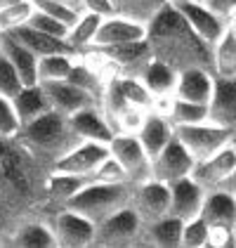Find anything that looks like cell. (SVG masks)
I'll list each match as a JSON object with an SVG mask.
<instances>
[{
	"label": "cell",
	"instance_id": "obj_24",
	"mask_svg": "<svg viewBox=\"0 0 236 248\" xmlns=\"http://www.w3.org/2000/svg\"><path fill=\"white\" fill-rule=\"evenodd\" d=\"M201 217L208 225L236 227V196L227 189L206 191V201H203V208H201Z\"/></svg>",
	"mask_w": 236,
	"mask_h": 248
},
{
	"label": "cell",
	"instance_id": "obj_10",
	"mask_svg": "<svg viewBox=\"0 0 236 248\" xmlns=\"http://www.w3.org/2000/svg\"><path fill=\"white\" fill-rule=\"evenodd\" d=\"M234 172H236V142H232V144L222 147L220 152H215L213 156H208L203 161H196V166L192 170V177L206 191H210V189H224Z\"/></svg>",
	"mask_w": 236,
	"mask_h": 248
},
{
	"label": "cell",
	"instance_id": "obj_18",
	"mask_svg": "<svg viewBox=\"0 0 236 248\" xmlns=\"http://www.w3.org/2000/svg\"><path fill=\"white\" fill-rule=\"evenodd\" d=\"M203 201H206V189L192 175L170 185V215L179 220H192L201 215Z\"/></svg>",
	"mask_w": 236,
	"mask_h": 248
},
{
	"label": "cell",
	"instance_id": "obj_33",
	"mask_svg": "<svg viewBox=\"0 0 236 248\" xmlns=\"http://www.w3.org/2000/svg\"><path fill=\"white\" fill-rule=\"evenodd\" d=\"M111 2H114L116 15H123V17H130V19L147 24L168 0H111Z\"/></svg>",
	"mask_w": 236,
	"mask_h": 248
},
{
	"label": "cell",
	"instance_id": "obj_20",
	"mask_svg": "<svg viewBox=\"0 0 236 248\" xmlns=\"http://www.w3.org/2000/svg\"><path fill=\"white\" fill-rule=\"evenodd\" d=\"M0 55H5L7 62L17 69L24 85L38 83V57L21 43L15 33H2L0 38Z\"/></svg>",
	"mask_w": 236,
	"mask_h": 248
},
{
	"label": "cell",
	"instance_id": "obj_9",
	"mask_svg": "<svg viewBox=\"0 0 236 248\" xmlns=\"http://www.w3.org/2000/svg\"><path fill=\"white\" fill-rule=\"evenodd\" d=\"M104 57L106 66L111 69L114 76H142V71L149 66V62L154 59L151 47L147 38L135 40V43H125V45H116V47H104L97 50Z\"/></svg>",
	"mask_w": 236,
	"mask_h": 248
},
{
	"label": "cell",
	"instance_id": "obj_36",
	"mask_svg": "<svg viewBox=\"0 0 236 248\" xmlns=\"http://www.w3.org/2000/svg\"><path fill=\"white\" fill-rule=\"evenodd\" d=\"M182 248H208V222L196 215L182 225Z\"/></svg>",
	"mask_w": 236,
	"mask_h": 248
},
{
	"label": "cell",
	"instance_id": "obj_22",
	"mask_svg": "<svg viewBox=\"0 0 236 248\" xmlns=\"http://www.w3.org/2000/svg\"><path fill=\"white\" fill-rule=\"evenodd\" d=\"M137 137L142 142V147H144V152L149 154V158H154L175 137V125L168 121V116L158 114V111H149L144 123H142V128H139Z\"/></svg>",
	"mask_w": 236,
	"mask_h": 248
},
{
	"label": "cell",
	"instance_id": "obj_7",
	"mask_svg": "<svg viewBox=\"0 0 236 248\" xmlns=\"http://www.w3.org/2000/svg\"><path fill=\"white\" fill-rule=\"evenodd\" d=\"M109 154L123 166L130 182H142L151 177V158L144 152L137 135L116 133L109 142Z\"/></svg>",
	"mask_w": 236,
	"mask_h": 248
},
{
	"label": "cell",
	"instance_id": "obj_17",
	"mask_svg": "<svg viewBox=\"0 0 236 248\" xmlns=\"http://www.w3.org/2000/svg\"><path fill=\"white\" fill-rule=\"evenodd\" d=\"M69 123H71V128H74V133H76V137H78L80 142L88 140V142L109 144L111 137L116 135L99 104L85 107V109H80L76 114H71L69 116Z\"/></svg>",
	"mask_w": 236,
	"mask_h": 248
},
{
	"label": "cell",
	"instance_id": "obj_30",
	"mask_svg": "<svg viewBox=\"0 0 236 248\" xmlns=\"http://www.w3.org/2000/svg\"><path fill=\"white\" fill-rule=\"evenodd\" d=\"M213 74L222 78H236V38L229 26L213 45Z\"/></svg>",
	"mask_w": 236,
	"mask_h": 248
},
{
	"label": "cell",
	"instance_id": "obj_15",
	"mask_svg": "<svg viewBox=\"0 0 236 248\" xmlns=\"http://www.w3.org/2000/svg\"><path fill=\"white\" fill-rule=\"evenodd\" d=\"M208 121L232 130L236 137V78L215 76L213 95L208 102Z\"/></svg>",
	"mask_w": 236,
	"mask_h": 248
},
{
	"label": "cell",
	"instance_id": "obj_12",
	"mask_svg": "<svg viewBox=\"0 0 236 248\" xmlns=\"http://www.w3.org/2000/svg\"><path fill=\"white\" fill-rule=\"evenodd\" d=\"M147 38V24L123 15H109L104 17L97 29V36L90 50H104V47H116L125 43H135V40Z\"/></svg>",
	"mask_w": 236,
	"mask_h": 248
},
{
	"label": "cell",
	"instance_id": "obj_6",
	"mask_svg": "<svg viewBox=\"0 0 236 248\" xmlns=\"http://www.w3.org/2000/svg\"><path fill=\"white\" fill-rule=\"evenodd\" d=\"M50 227L55 232V241L61 248H88L95 246V222L83 217L71 208H59L50 217Z\"/></svg>",
	"mask_w": 236,
	"mask_h": 248
},
{
	"label": "cell",
	"instance_id": "obj_16",
	"mask_svg": "<svg viewBox=\"0 0 236 248\" xmlns=\"http://www.w3.org/2000/svg\"><path fill=\"white\" fill-rule=\"evenodd\" d=\"M45 95L50 99V107L59 111L64 116H71L85 109V107H92V104H99L90 93H85L83 88L74 85L71 80H50V83H40Z\"/></svg>",
	"mask_w": 236,
	"mask_h": 248
},
{
	"label": "cell",
	"instance_id": "obj_40",
	"mask_svg": "<svg viewBox=\"0 0 236 248\" xmlns=\"http://www.w3.org/2000/svg\"><path fill=\"white\" fill-rule=\"evenodd\" d=\"M19 130H21V123L17 111H15L12 99L0 95V137H17Z\"/></svg>",
	"mask_w": 236,
	"mask_h": 248
},
{
	"label": "cell",
	"instance_id": "obj_45",
	"mask_svg": "<svg viewBox=\"0 0 236 248\" xmlns=\"http://www.w3.org/2000/svg\"><path fill=\"white\" fill-rule=\"evenodd\" d=\"M227 26H229V31L234 33V38H236V12L229 17V19H227Z\"/></svg>",
	"mask_w": 236,
	"mask_h": 248
},
{
	"label": "cell",
	"instance_id": "obj_1",
	"mask_svg": "<svg viewBox=\"0 0 236 248\" xmlns=\"http://www.w3.org/2000/svg\"><path fill=\"white\" fill-rule=\"evenodd\" d=\"M147 43L154 59L165 62L177 74L194 66L213 71V45L201 38L170 2L147 21Z\"/></svg>",
	"mask_w": 236,
	"mask_h": 248
},
{
	"label": "cell",
	"instance_id": "obj_13",
	"mask_svg": "<svg viewBox=\"0 0 236 248\" xmlns=\"http://www.w3.org/2000/svg\"><path fill=\"white\" fill-rule=\"evenodd\" d=\"M177 12L187 19V24L196 31L208 45H215V40L224 33L227 21L217 17L210 7H206V2L201 0H168Z\"/></svg>",
	"mask_w": 236,
	"mask_h": 248
},
{
	"label": "cell",
	"instance_id": "obj_26",
	"mask_svg": "<svg viewBox=\"0 0 236 248\" xmlns=\"http://www.w3.org/2000/svg\"><path fill=\"white\" fill-rule=\"evenodd\" d=\"M12 104H15V111L19 116L21 125H29L33 123L36 118H40L43 114H47L52 107H50V99L45 95L43 85L33 83V85H24L17 95L12 97Z\"/></svg>",
	"mask_w": 236,
	"mask_h": 248
},
{
	"label": "cell",
	"instance_id": "obj_8",
	"mask_svg": "<svg viewBox=\"0 0 236 248\" xmlns=\"http://www.w3.org/2000/svg\"><path fill=\"white\" fill-rule=\"evenodd\" d=\"M130 206L135 208L142 222H151V220L170 215V185L154 180V177L135 182Z\"/></svg>",
	"mask_w": 236,
	"mask_h": 248
},
{
	"label": "cell",
	"instance_id": "obj_41",
	"mask_svg": "<svg viewBox=\"0 0 236 248\" xmlns=\"http://www.w3.org/2000/svg\"><path fill=\"white\" fill-rule=\"evenodd\" d=\"M29 26H33V29H38V31H45V33H52V36H61V38H66V33H69V26H66L64 21L55 19V17L40 12V10L33 12Z\"/></svg>",
	"mask_w": 236,
	"mask_h": 248
},
{
	"label": "cell",
	"instance_id": "obj_35",
	"mask_svg": "<svg viewBox=\"0 0 236 248\" xmlns=\"http://www.w3.org/2000/svg\"><path fill=\"white\" fill-rule=\"evenodd\" d=\"M147 114H149L147 109L128 104L125 109H120V111L114 116L111 128H114V133H133V135H137L139 128H142V123H144V118H147Z\"/></svg>",
	"mask_w": 236,
	"mask_h": 248
},
{
	"label": "cell",
	"instance_id": "obj_32",
	"mask_svg": "<svg viewBox=\"0 0 236 248\" xmlns=\"http://www.w3.org/2000/svg\"><path fill=\"white\" fill-rule=\"evenodd\" d=\"M78 55H47V57H38V83H50V80H66L74 62Z\"/></svg>",
	"mask_w": 236,
	"mask_h": 248
},
{
	"label": "cell",
	"instance_id": "obj_4",
	"mask_svg": "<svg viewBox=\"0 0 236 248\" xmlns=\"http://www.w3.org/2000/svg\"><path fill=\"white\" fill-rule=\"evenodd\" d=\"M175 137L196 161H203V158L213 156L215 152H220L222 147L234 142V133L232 130L220 128V125L210 123V121L192 123V125H177Z\"/></svg>",
	"mask_w": 236,
	"mask_h": 248
},
{
	"label": "cell",
	"instance_id": "obj_23",
	"mask_svg": "<svg viewBox=\"0 0 236 248\" xmlns=\"http://www.w3.org/2000/svg\"><path fill=\"white\" fill-rule=\"evenodd\" d=\"M90 180L83 175H74V172H64V170H50L47 180H45V194L47 201L55 210L64 208L76 194H78Z\"/></svg>",
	"mask_w": 236,
	"mask_h": 248
},
{
	"label": "cell",
	"instance_id": "obj_27",
	"mask_svg": "<svg viewBox=\"0 0 236 248\" xmlns=\"http://www.w3.org/2000/svg\"><path fill=\"white\" fill-rule=\"evenodd\" d=\"M12 246L19 248H55V232L50 227V220H24L19 227L10 234V241Z\"/></svg>",
	"mask_w": 236,
	"mask_h": 248
},
{
	"label": "cell",
	"instance_id": "obj_38",
	"mask_svg": "<svg viewBox=\"0 0 236 248\" xmlns=\"http://www.w3.org/2000/svg\"><path fill=\"white\" fill-rule=\"evenodd\" d=\"M21 88H24V80H21V76L17 74V69L7 62L5 55H0V95L12 99Z\"/></svg>",
	"mask_w": 236,
	"mask_h": 248
},
{
	"label": "cell",
	"instance_id": "obj_50",
	"mask_svg": "<svg viewBox=\"0 0 236 248\" xmlns=\"http://www.w3.org/2000/svg\"><path fill=\"white\" fill-rule=\"evenodd\" d=\"M234 236H236V227H234Z\"/></svg>",
	"mask_w": 236,
	"mask_h": 248
},
{
	"label": "cell",
	"instance_id": "obj_34",
	"mask_svg": "<svg viewBox=\"0 0 236 248\" xmlns=\"http://www.w3.org/2000/svg\"><path fill=\"white\" fill-rule=\"evenodd\" d=\"M36 12V5L33 0H24V2H17L12 7H5L0 10V29L2 33H10V31H17L21 26H26L31 17Z\"/></svg>",
	"mask_w": 236,
	"mask_h": 248
},
{
	"label": "cell",
	"instance_id": "obj_11",
	"mask_svg": "<svg viewBox=\"0 0 236 248\" xmlns=\"http://www.w3.org/2000/svg\"><path fill=\"white\" fill-rule=\"evenodd\" d=\"M194 166H196V158L182 147V142L177 137H173L168 142V147L151 158V177L165 182V185H173L182 177H189Z\"/></svg>",
	"mask_w": 236,
	"mask_h": 248
},
{
	"label": "cell",
	"instance_id": "obj_28",
	"mask_svg": "<svg viewBox=\"0 0 236 248\" xmlns=\"http://www.w3.org/2000/svg\"><path fill=\"white\" fill-rule=\"evenodd\" d=\"M102 15H95V12H80L78 19L69 26V33H66V43L74 47L76 55H85L92 43H95V36H97V29L102 24Z\"/></svg>",
	"mask_w": 236,
	"mask_h": 248
},
{
	"label": "cell",
	"instance_id": "obj_52",
	"mask_svg": "<svg viewBox=\"0 0 236 248\" xmlns=\"http://www.w3.org/2000/svg\"><path fill=\"white\" fill-rule=\"evenodd\" d=\"M201 2H203V0H201Z\"/></svg>",
	"mask_w": 236,
	"mask_h": 248
},
{
	"label": "cell",
	"instance_id": "obj_14",
	"mask_svg": "<svg viewBox=\"0 0 236 248\" xmlns=\"http://www.w3.org/2000/svg\"><path fill=\"white\" fill-rule=\"evenodd\" d=\"M106 156H109V144L83 140L76 147H71L61 158L55 161L52 170L74 172V175H83V177L90 180V175L95 172V168H97Z\"/></svg>",
	"mask_w": 236,
	"mask_h": 248
},
{
	"label": "cell",
	"instance_id": "obj_44",
	"mask_svg": "<svg viewBox=\"0 0 236 248\" xmlns=\"http://www.w3.org/2000/svg\"><path fill=\"white\" fill-rule=\"evenodd\" d=\"M203 2H206V7H210L217 17H222L224 21L236 12V0H203Z\"/></svg>",
	"mask_w": 236,
	"mask_h": 248
},
{
	"label": "cell",
	"instance_id": "obj_37",
	"mask_svg": "<svg viewBox=\"0 0 236 248\" xmlns=\"http://www.w3.org/2000/svg\"><path fill=\"white\" fill-rule=\"evenodd\" d=\"M33 5H36V10H40V12H45V15H50V17H55L59 21H64L66 26H71L80 15V10H76L74 5H69L64 0H33Z\"/></svg>",
	"mask_w": 236,
	"mask_h": 248
},
{
	"label": "cell",
	"instance_id": "obj_3",
	"mask_svg": "<svg viewBox=\"0 0 236 248\" xmlns=\"http://www.w3.org/2000/svg\"><path fill=\"white\" fill-rule=\"evenodd\" d=\"M135 182H88L83 189L66 203V208L80 213L90 222H102L116 210L130 206Z\"/></svg>",
	"mask_w": 236,
	"mask_h": 248
},
{
	"label": "cell",
	"instance_id": "obj_47",
	"mask_svg": "<svg viewBox=\"0 0 236 248\" xmlns=\"http://www.w3.org/2000/svg\"><path fill=\"white\" fill-rule=\"evenodd\" d=\"M64 2H69V5H74L76 10H80V12H83V5H80V0H64Z\"/></svg>",
	"mask_w": 236,
	"mask_h": 248
},
{
	"label": "cell",
	"instance_id": "obj_21",
	"mask_svg": "<svg viewBox=\"0 0 236 248\" xmlns=\"http://www.w3.org/2000/svg\"><path fill=\"white\" fill-rule=\"evenodd\" d=\"M182 225H184V220H179L175 215L142 222L139 244L158 248H182Z\"/></svg>",
	"mask_w": 236,
	"mask_h": 248
},
{
	"label": "cell",
	"instance_id": "obj_2",
	"mask_svg": "<svg viewBox=\"0 0 236 248\" xmlns=\"http://www.w3.org/2000/svg\"><path fill=\"white\" fill-rule=\"evenodd\" d=\"M17 137L50 168L55 166L57 158H61L71 147L80 142L69 123V116L59 114L55 109H50L29 125H21Z\"/></svg>",
	"mask_w": 236,
	"mask_h": 248
},
{
	"label": "cell",
	"instance_id": "obj_29",
	"mask_svg": "<svg viewBox=\"0 0 236 248\" xmlns=\"http://www.w3.org/2000/svg\"><path fill=\"white\" fill-rule=\"evenodd\" d=\"M142 83L149 88V93L156 97H168L175 95V85H177V71L173 66H168L165 62L151 59L149 66L142 71Z\"/></svg>",
	"mask_w": 236,
	"mask_h": 248
},
{
	"label": "cell",
	"instance_id": "obj_25",
	"mask_svg": "<svg viewBox=\"0 0 236 248\" xmlns=\"http://www.w3.org/2000/svg\"><path fill=\"white\" fill-rule=\"evenodd\" d=\"M10 33H15L36 57H47V55H59V52L76 55L74 47L66 43V38L45 33V31H38V29H33V26H29V24L21 26V29H17V31H10Z\"/></svg>",
	"mask_w": 236,
	"mask_h": 248
},
{
	"label": "cell",
	"instance_id": "obj_5",
	"mask_svg": "<svg viewBox=\"0 0 236 248\" xmlns=\"http://www.w3.org/2000/svg\"><path fill=\"white\" fill-rule=\"evenodd\" d=\"M139 234H142V220L133 206H125L95 225V246H137Z\"/></svg>",
	"mask_w": 236,
	"mask_h": 248
},
{
	"label": "cell",
	"instance_id": "obj_42",
	"mask_svg": "<svg viewBox=\"0 0 236 248\" xmlns=\"http://www.w3.org/2000/svg\"><path fill=\"white\" fill-rule=\"evenodd\" d=\"M234 227L227 225H208V248H234Z\"/></svg>",
	"mask_w": 236,
	"mask_h": 248
},
{
	"label": "cell",
	"instance_id": "obj_46",
	"mask_svg": "<svg viewBox=\"0 0 236 248\" xmlns=\"http://www.w3.org/2000/svg\"><path fill=\"white\" fill-rule=\"evenodd\" d=\"M17 2H24V0H0V10H5V7H12V5H17Z\"/></svg>",
	"mask_w": 236,
	"mask_h": 248
},
{
	"label": "cell",
	"instance_id": "obj_43",
	"mask_svg": "<svg viewBox=\"0 0 236 248\" xmlns=\"http://www.w3.org/2000/svg\"><path fill=\"white\" fill-rule=\"evenodd\" d=\"M83 10L85 12H95V15H102V17H109V15H116L114 10V2L111 0H80Z\"/></svg>",
	"mask_w": 236,
	"mask_h": 248
},
{
	"label": "cell",
	"instance_id": "obj_48",
	"mask_svg": "<svg viewBox=\"0 0 236 248\" xmlns=\"http://www.w3.org/2000/svg\"><path fill=\"white\" fill-rule=\"evenodd\" d=\"M0 246H5V241H2V239H0Z\"/></svg>",
	"mask_w": 236,
	"mask_h": 248
},
{
	"label": "cell",
	"instance_id": "obj_31",
	"mask_svg": "<svg viewBox=\"0 0 236 248\" xmlns=\"http://www.w3.org/2000/svg\"><path fill=\"white\" fill-rule=\"evenodd\" d=\"M168 121L173 125H192V123H203L208 121V104H196V102H187L173 95L170 109H168Z\"/></svg>",
	"mask_w": 236,
	"mask_h": 248
},
{
	"label": "cell",
	"instance_id": "obj_39",
	"mask_svg": "<svg viewBox=\"0 0 236 248\" xmlns=\"http://www.w3.org/2000/svg\"><path fill=\"white\" fill-rule=\"evenodd\" d=\"M90 180L92 182H130L128 180V172L123 170V166L118 163L111 154L95 168V172L90 175Z\"/></svg>",
	"mask_w": 236,
	"mask_h": 248
},
{
	"label": "cell",
	"instance_id": "obj_19",
	"mask_svg": "<svg viewBox=\"0 0 236 248\" xmlns=\"http://www.w3.org/2000/svg\"><path fill=\"white\" fill-rule=\"evenodd\" d=\"M213 85H215V74L210 69H201V66L184 69L177 74L175 97L196 104H208L213 95Z\"/></svg>",
	"mask_w": 236,
	"mask_h": 248
},
{
	"label": "cell",
	"instance_id": "obj_49",
	"mask_svg": "<svg viewBox=\"0 0 236 248\" xmlns=\"http://www.w3.org/2000/svg\"><path fill=\"white\" fill-rule=\"evenodd\" d=\"M0 38H2V29H0Z\"/></svg>",
	"mask_w": 236,
	"mask_h": 248
},
{
	"label": "cell",
	"instance_id": "obj_51",
	"mask_svg": "<svg viewBox=\"0 0 236 248\" xmlns=\"http://www.w3.org/2000/svg\"><path fill=\"white\" fill-rule=\"evenodd\" d=\"M234 142H236V137H234Z\"/></svg>",
	"mask_w": 236,
	"mask_h": 248
}]
</instances>
